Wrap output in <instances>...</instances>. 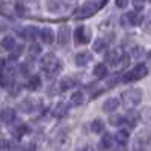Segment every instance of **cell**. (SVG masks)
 Masks as SVG:
<instances>
[{
  "label": "cell",
  "mask_w": 151,
  "mask_h": 151,
  "mask_svg": "<svg viewBox=\"0 0 151 151\" xmlns=\"http://www.w3.org/2000/svg\"><path fill=\"white\" fill-rule=\"evenodd\" d=\"M142 100V91L137 89V88H132L122 92V101L127 107H133L136 104H139Z\"/></svg>",
  "instance_id": "cell-1"
},
{
  "label": "cell",
  "mask_w": 151,
  "mask_h": 151,
  "mask_svg": "<svg viewBox=\"0 0 151 151\" xmlns=\"http://www.w3.org/2000/svg\"><path fill=\"white\" fill-rule=\"evenodd\" d=\"M148 74V68L144 65V64H139V65H136L130 73H125V76L122 77V82H136V80H141L144 79L145 76Z\"/></svg>",
  "instance_id": "cell-2"
},
{
  "label": "cell",
  "mask_w": 151,
  "mask_h": 151,
  "mask_svg": "<svg viewBox=\"0 0 151 151\" xmlns=\"http://www.w3.org/2000/svg\"><path fill=\"white\" fill-rule=\"evenodd\" d=\"M40 67L44 71H47V73H53V71H56L59 68V60H58V58L53 53H47V55H44L41 58Z\"/></svg>",
  "instance_id": "cell-3"
},
{
  "label": "cell",
  "mask_w": 151,
  "mask_h": 151,
  "mask_svg": "<svg viewBox=\"0 0 151 151\" xmlns=\"http://www.w3.org/2000/svg\"><path fill=\"white\" fill-rule=\"evenodd\" d=\"M70 145H71V139H70L68 133L65 132H59L53 139V147L56 151H68Z\"/></svg>",
  "instance_id": "cell-4"
},
{
  "label": "cell",
  "mask_w": 151,
  "mask_h": 151,
  "mask_svg": "<svg viewBox=\"0 0 151 151\" xmlns=\"http://www.w3.org/2000/svg\"><path fill=\"white\" fill-rule=\"evenodd\" d=\"M124 59H125V55L121 48H112L106 55L107 64H110L113 67H121V60H124Z\"/></svg>",
  "instance_id": "cell-5"
},
{
  "label": "cell",
  "mask_w": 151,
  "mask_h": 151,
  "mask_svg": "<svg viewBox=\"0 0 151 151\" xmlns=\"http://www.w3.org/2000/svg\"><path fill=\"white\" fill-rule=\"evenodd\" d=\"M150 139H151L150 132L148 130H141L136 134V139H134V151H142L145 148V145L150 142Z\"/></svg>",
  "instance_id": "cell-6"
},
{
  "label": "cell",
  "mask_w": 151,
  "mask_h": 151,
  "mask_svg": "<svg viewBox=\"0 0 151 151\" xmlns=\"http://www.w3.org/2000/svg\"><path fill=\"white\" fill-rule=\"evenodd\" d=\"M95 11H97V3L88 2L86 5H83V6H82V8L77 11V14H76V17H77V18H86V17H91Z\"/></svg>",
  "instance_id": "cell-7"
},
{
  "label": "cell",
  "mask_w": 151,
  "mask_h": 151,
  "mask_svg": "<svg viewBox=\"0 0 151 151\" xmlns=\"http://www.w3.org/2000/svg\"><path fill=\"white\" fill-rule=\"evenodd\" d=\"M70 40H71V30H70L68 26L64 24V26H60L59 30H58V42L60 45H67L70 42Z\"/></svg>",
  "instance_id": "cell-8"
},
{
  "label": "cell",
  "mask_w": 151,
  "mask_h": 151,
  "mask_svg": "<svg viewBox=\"0 0 151 151\" xmlns=\"http://www.w3.org/2000/svg\"><path fill=\"white\" fill-rule=\"evenodd\" d=\"M20 33H21V38H24V40L33 41V40H36V36L40 35V30L33 26H29V27H24Z\"/></svg>",
  "instance_id": "cell-9"
},
{
  "label": "cell",
  "mask_w": 151,
  "mask_h": 151,
  "mask_svg": "<svg viewBox=\"0 0 151 151\" xmlns=\"http://www.w3.org/2000/svg\"><path fill=\"white\" fill-rule=\"evenodd\" d=\"M74 38H76V41H77L79 44H86L88 41H89V33L85 30L83 26H80V27L76 29V32H74Z\"/></svg>",
  "instance_id": "cell-10"
},
{
  "label": "cell",
  "mask_w": 151,
  "mask_h": 151,
  "mask_svg": "<svg viewBox=\"0 0 151 151\" xmlns=\"http://www.w3.org/2000/svg\"><path fill=\"white\" fill-rule=\"evenodd\" d=\"M0 119H2L5 124L14 122V119H15V110H14V109H11V107L3 109L2 112H0Z\"/></svg>",
  "instance_id": "cell-11"
},
{
  "label": "cell",
  "mask_w": 151,
  "mask_h": 151,
  "mask_svg": "<svg viewBox=\"0 0 151 151\" xmlns=\"http://www.w3.org/2000/svg\"><path fill=\"white\" fill-rule=\"evenodd\" d=\"M91 60H92V55L89 52H82V53H79L77 56H76V65L85 67V65L89 64Z\"/></svg>",
  "instance_id": "cell-12"
},
{
  "label": "cell",
  "mask_w": 151,
  "mask_h": 151,
  "mask_svg": "<svg viewBox=\"0 0 151 151\" xmlns=\"http://www.w3.org/2000/svg\"><path fill=\"white\" fill-rule=\"evenodd\" d=\"M40 36H41V40H42L44 44H52L53 40H55V33H53V30L50 27H44L40 32Z\"/></svg>",
  "instance_id": "cell-13"
},
{
  "label": "cell",
  "mask_w": 151,
  "mask_h": 151,
  "mask_svg": "<svg viewBox=\"0 0 151 151\" xmlns=\"http://www.w3.org/2000/svg\"><path fill=\"white\" fill-rule=\"evenodd\" d=\"M119 106V100L118 98H109L103 103V110L104 112H113L115 109H118Z\"/></svg>",
  "instance_id": "cell-14"
},
{
  "label": "cell",
  "mask_w": 151,
  "mask_h": 151,
  "mask_svg": "<svg viewBox=\"0 0 151 151\" xmlns=\"http://www.w3.org/2000/svg\"><path fill=\"white\" fill-rule=\"evenodd\" d=\"M40 88H41V77L40 76H32L27 82V89L36 91V89H40Z\"/></svg>",
  "instance_id": "cell-15"
},
{
  "label": "cell",
  "mask_w": 151,
  "mask_h": 151,
  "mask_svg": "<svg viewBox=\"0 0 151 151\" xmlns=\"http://www.w3.org/2000/svg\"><path fill=\"white\" fill-rule=\"evenodd\" d=\"M127 18H129L130 26H139V24L142 23V15H139L137 12H129Z\"/></svg>",
  "instance_id": "cell-16"
},
{
  "label": "cell",
  "mask_w": 151,
  "mask_h": 151,
  "mask_svg": "<svg viewBox=\"0 0 151 151\" xmlns=\"http://www.w3.org/2000/svg\"><path fill=\"white\" fill-rule=\"evenodd\" d=\"M106 74H107V68L104 64H97L95 68H94V76L97 79H103L106 77Z\"/></svg>",
  "instance_id": "cell-17"
},
{
  "label": "cell",
  "mask_w": 151,
  "mask_h": 151,
  "mask_svg": "<svg viewBox=\"0 0 151 151\" xmlns=\"http://www.w3.org/2000/svg\"><path fill=\"white\" fill-rule=\"evenodd\" d=\"M0 45H2V48L5 50H12L15 47V40H14V36H5L2 42H0Z\"/></svg>",
  "instance_id": "cell-18"
},
{
  "label": "cell",
  "mask_w": 151,
  "mask_h": 151,
  "mask_svg": "<svg viewBox=\"0 0 151 151\" xmlns=\"http://www.w3.org/2000/svg\"><path fill=\"white\" fill-rule=\"evenodd\" d=\"M70 101H71L73 106H80V104L85 101V95H83L82 92H74V94L71 95V98H70Z\"/></svg>",
  "instance_id": "cell-19"
},
{
  "label": "cell",
  "mask_w": 151,
  "mask_h": 151,
  "mask_svg": "<svg viewBox=\"0 0 151 151\" xmlns=\"http://www.w3.org/2000/svg\"><path fill=\"white\" fill-rule=\"evenodd\" d=\"M91 129H92L94 133H101V132L104 130V122H103V119H100V118L94 119L92 124H91Z\"/></svg>",
  "instance_id": "cell-20"
},
{
  "label": "cell",
  "mask_w": 151,
  "mask_h": 151,
  "mask_svg": "<svg viewBox=\"0 0 151 151\" xmlns=\"http://www.w3.org/2000/svg\"><path fill=\"white\" fill-rule=\"evenodd\" d=\"M107 47V41L106 40H103V38H98V40L94 42V52H97V53H101L103 50Z\"/></svg>",
  "instance_id": "cell-21"
},
{
  "label": "cell",
  "mask_w": 151,
  "mask_h": 151,
  "mask_svg": "<svg viewBox=\"0 0 151 151\" xmlns=\"http://www.w3.org/2000/svg\"><path fill=\"white\" fill-rule=\"evenodd\" d=\"M67 104L65 103H58L56 104V107H55V110H53V113H55V116H58V118H60V116H64L65 113H67Z\"/></svg>",
  "instance_id": "cell-22"
},
{
  "label": "cell",
  "mask_w": 151,
  "mask_h": 151,
  "mask_svg": "<svg viewBox=\"0 0 151 151\" xmlns=\"http://www.w3.org/2000/svg\"><path fill=\"white\" fill-rule=\"evenodd\" d=\"M115 139L118 141V144H127V141H129V132H125V130L118 132L116 136H115Z\"/></svg>",
  "instance_id": "cell-23"
},
{
  "label": "cell",
  "mask_w": 151,
  "mask_h": 151,
  "mask_svg": "<svg viewBox=\"0 0 151 151\" xmlns=\"http://www.w3.org/2000/svg\"><path fill=\"white\" fill-rule=\"evenodd\" d=\"M141 118L145 124H150L151 125V107H145L142 112H141Z\"/></svg>",
  "instance_id": "cell-24"
},
{
  "label": "cell",
  "mask_w": 151,
  "mask_h": 151,
  "mask_svg": "<svg viewBox=\"0 0 151 151\" xmlns=\"http://www.w3.org/2000/svg\"><path fill=\"white\" fill-rule=\"evenodd\" d=\"M73 86H74V82L71 79H64V80H60V83H59V89L60 91H67V89H70V88H73Z\"/></svg>",
  "instance_id": "cell-25"
},
{
  "label": "cell",
  "mask_w": 151,
  "mask_h": 151,
  "mask_svg": "<svg viewBox=\"0 0 151 151\" xmlns=\"http://www.w3.org/2000/svg\"><path fill=\"white\" fill-rule=\"evenodd\" d=\"M109 122H110L112 125H115V127H116V125H121V124L124 122V118H122L121 115H113V116L109 118Z\"/></svg>",
  "instance_id": "cell-26"
},
{
  "label": "cell",
  "mask_w": 151,
  "mask_h": 151,
  "mask_svg": "<svg viewBox=\"0 0 151 151\" xmlns=\"http://www.w3.org/2000/svg\"><path fill=\"white\" fill-rule=\"evenodd\" d=\"M20 107H21V110L23 112H32L35 107L32 106V101L30 100H26V101H23L21 104H20Z\"/></svg>",
  "instance_id": "cell-27"
},
{
  "label": "cell",
  "mask_w": 151,
  "mask_h": 151,
  "mask_svg": "<svg viewBox=\"0 0 151 151\" xmlns=\"http://www.w3.org/2000/svg\"><path fill=\"white\" fill-rule=\"evenodd\" d=\"M110 142H112L110 136H109V134H104L103 139H101V142H100V147H101V148H109V147H110Z\"/></svg>",
  "instance_id": "cell-28"
},
{
  "label": "cell",
  "mask_w": 151,
  "mask_h": 151,
  "mask_svg": "<svg viewBox=\"0 0 151 151\" xmlns=\"http://www.w3.org/2000/svg\"><path fill=\"white\" fill-rule=\"evenodd\" d=\"M29 53H30V56H36V55H40V53H41V47L38 45V44H32V47L29 48Z\"/></svg>",
  "instance_id": "cell-29"
},
{
  "label": "cell",
  "mask_w": 151,
  "mask_h": 151,
  "mask_svg": "<svg viewBox=\"0 0 151 151\" xmlns=\"http://www.w3.org/2000/svg\"><path fill=\"white\" fill-rule=\"evenodd\" d=\"M14 9H15V12H17L20 17H24V15H26V8H24L23 5H15Z\"/></svg>",
  "instance_id": "cell-30"
},
{
  "label": "cell",
  "mask_w": 151,
  "mask_h": 151,
  "mask_svg": "<svg viewBox=\"0 0 151 151\" xmlns=\"http://www.w3.org/2000/svg\"><path fill=\"white\" fill-rule=\"evenodd\" d=\"M12 50H14V53L11 55V59H15V58H18V56L23 53V47H21V45H17L15 48H12Z\"/></svg>",
  "instance_id": "cell-31"
},
{
  "label": "cell",
  "mask_w": 151,
  "mask_h": 151,
  "mask_svg": "<svg viewBox=\"0 0 151 151\" xmlns=\"http://www.w3.org/2000/svg\"><path fill=\"white\" fill-rule=\"evenodd\" d=\"M27 132H29V127H27V125H24V124H21L20 127L17 129V134H18V136H23V134H26Z\"/></svg>",
  "instance_id": "cell-32"
},
{
  "label": "cell",
  "mask_w": 151,
  "mask_h": 151,
  "mask_svg": "<svg viewBox=\"0 0 151 151\" xmlns=\"http://www.w3.org/2000/svg\"><path fill=\"white\" fill-rule=\"evenodd\" d=\"M133 6H134L137 11L144 9V6H145V0H133Z\"/></svg>",
  "instance_id": "cell-33"
},
{
  "label": "cell",
  "mask_w": 151,
  "mask_h": 151,
  "mask_svg": "<svg viewBox=\"0 0 151 151\" xmlns=\"http://www.w3.org/2000/svg\"><path fill=\"white\" fill-rule=\"evenodd\" d=\"M9 148H11V145L6 139H0V151H8Z\"/></svg>",
  "instance_id": "cell-34"
},
{
  "label": "cell",
  "mask_w": 151,
  "mask_h": 151,
  "mask_svg": "<svg viewBox=\"0 0 151 151\" xmlns=\"http://www.w3.org/2000/svg\"><path fill=\"white\" fill-rule=\"evenodd\" d=\"M47 8H48L50 11H56L58 8H60V3H59V2H48V3H47Z\"/></svg>",
  "instance_id": "cell-35"
},
{
  "label": "cell",
  "mask_w": 151,
  "mask_h": 151,
  "mask_svg": "<svg viewBox=\"0 0 151 151\" xmlns=\"http://www.w3.org/2000/svg\"><path fill=\"white\" fill-rule=\"evenodd\" d=\"M132 53H133V56H136V58H141L142 56V47H134L133 50H132Z\"/></svg>",
  "instance_id": "cell-36"
},
{
  "label": "cell",
  "mask_w": 151,
  "mask_h": 151,
  "mask_svg": "<svg viewBox=\"0 0 151 151\" xmlns=\"http://www.w3.org/2000/svg\"><path fill=\"white\" fill-rule=\"evenodd\" d=\"M127 5H129V0H116V6L121 8V9L127 8Z\"/></svg>",
  "instance_id": "cell-37"
},
{
  "label": "cell",
  "mask_w": 151,
  "mask_h": 151,
  "mask_svg": "<svg viewBox=\"0 0 151 151\" xmlns=\"http://www.w3.org/2000/svg\"><path fill=\"white\" fill-rule=\"evenodd\" d=\"M112 151H127V147H125V144H118L116 147H113Z\"/></svg>",
  "instance_id": "cell-38"
},
{
  "label": "cell",
  "mask_w": 151,
  "mask_h": 151,
  "mask_svg": "<svg viewBox=\"0 0 151 151\" xmlns=\"http://www.w3.org/2000/svg\"><path fill=\"white\" fill-rule=\"evenodd\" d=\"M121 23H122V26L124 27H129L130 26V23H129V18H127V14H125L122 18H121Z\"/></svg>",
  "instance_id": "cell-39"
},
{
  "label": "cell",
  "mask_w": 151,
  "mask_h": 151,
  "mask_svg": "<svg viewBox=\"0 0 151 151\" xmlns=\"http://www.w3.org/2000/svg\"><path fill=\"white\" fill-rule=\"evenodd\" d=\"M21 71H23V73H21L23 76H27V74H29V68H27V65H21Z\"/></svg>",
  "instance_id": "cell-40"
},
{
  "label": "cell",
  "mask_w": 151,
  "mask_h": 151,
  "mask_svg": "<svg viewBox=\"0 0 151 151\" xmlns=\"http://www.w3.org/2000/svg\"><path fill=\"white\" fill-rule=\"evenodd\" d=\"M5 65H6L5 59H2V58H0V73H3V70H5Z\"/></svg>",
  "instance_id": "cell-41"
},
{
  "label": "cell",
  "mask_w": 151,
  "mask_h": 151,
  "mask_svg": "<svg viewBox=\"0 0 151 151\" xmlns=\"http://www.w3.org/2000/svg\"><path fill=\"white\" fill-rule=\"evenodd\" d=\"M77 151H94V148H92L91 145H85L83 148H80V150H77Z\"/></svg>",
  "instance_id": "cell-42"
},
{
  "label": "cell",
  "mask_w": 151,
  "mask_h": 151,
  "mask_svg": "<svg viewBox=\"0 0 151 151\" xmlns=\"http://www.w3.org/2000/svg\"><path fill=\"white\" fill-rule=\"evenodd\" d=\"M26 151H33V145H32V144H27V147H26Z\"/></svg>",
  "instance_id": "cell-43"
},
{
  "label": "cell",
  "mask_w": 151,
  "mask_h": 151,
  "mask_svg": "<svg viewBox=\"0 0 151 151\" xmlns=\"http://www.w3.org/2000/svg\"><path fill=\"white\" fill-rule=\"evenodd\" d=\"M23 2H32V3H36L38 0H23Z\"/></svg>",
  "instance_id": "cell-44"
},
{
  "label": "cell",
  "mask_w": 151,
  "mask_h": 151,
  "mask_svg": "<svg viewBox=\"0 0 151 151\" xmlns=\"http://www.w3.org/2000/svg\"><path fill=\"white\" fill-rule=\"evenodd\" d=\"M100 3H101V5H104V3H106V0H100Z\"/></svg>",
  "instance_id": "cell-45"
},
{
  "label": "cell",
  "mask_w": 151,
  "mask_h": 151,
  "mask_svg": "<svg viewBox=\"0 0 151 151\" xmlns=\"http://www.w3.org/2000/svg\"><path fill=\"white\" fill-rule=\"evenodd\" d=\"M150 62H151V55H150Z\"/></svg>",
  "instance_id": "cell-46"
}]
</instances>
